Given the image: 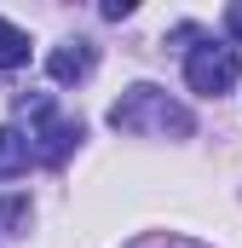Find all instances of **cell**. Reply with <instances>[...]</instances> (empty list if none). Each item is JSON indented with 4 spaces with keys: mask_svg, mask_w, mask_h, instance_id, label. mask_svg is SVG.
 I'll use <instances>...</instances> for the list:
<instances>
[{
    "mask_svg": "<svg viewBox=\"0 0 242 248\" xmlns=\"http://www.w3.org/2000/svg\"><path fill=\"white\" fill-rule=\"evenodd\" d=\"M29 156H35L29 133H23V127H0V179H17V173L29 168Z\"/></svg>",
    "mask_w": 242,
    "mask_h": 248,
    "instance_id": "obj_5",
    "label": "cell"
},
{
    "mask_svg": "<svg viewBox=\"0 0 242 248\" xmlns=\"http://www.w3.org/2000/svg\"><path fill=\"white\" fill-rule=\"evenodd\" d=\"M110 127L116 133H190V110L184 104H173L162 87H150V81H138V87H127L116 104H110Z\"/></svg>",
    "mask_w": 242,
    "mask_h": 248,
    "instance_id": "obj_1",
    "label": "cell"
},
{
    "mask_svg": "<svg viewBox=\"0 0 242 248\" xmlns=\"http://www.w3.org/2000/svg\"><path fill=\"white\" fill-rule=\"evenodd\" d=\"M46 69H52V81H81V75L92 69V46H87V41H63V46H52Z\"/></svg>",
    "mask_w": 242,
    "mask_h": 248,
    "instance_id": "obj_4",
    "label": "cell"
},
{
    "mask_svg": "<svg viewBox=\"0 0 242 248\" xmlns=\"http://www.w3.org/2000/svg\"><path fill=\"white\" fill-rule=\"evenodd\" d=\"M237 75H242L237 46H219V41H202V46H190V58H184V81H190V93H202V98L231 93Z\"/></svg>",
    "mask_w": 242,
    "mask_h": 248,
    "instance_id": "obj_2",
    "label": "cell"
},
{
    "mask_svg": "<svg viewBox=\"0 0 242 248\" xmlns=\"http://www.w3.org/2000/svg\"><path fill=\"white\" fill-rule=\"evenodd\" d=\"M75 139H81V127H75V122H46L41 133H29V144H35V156H41V162H63Z\"/></svg>",
    "mask_w": 242,
    "mask_h": 248,
    "instance_id": "obj_3",
    "label": "cell"
},
{
    "mask_svg": "<svg viewBox=\"0 0 242 248\" xmlns=\"http://www.w3.org/2000/svg\"><path fill=\"white\" fill-rule=\"evenodd\" d=\"M225 29H231V41H242V0L225 6Z\"/></svg>",
    "mask_w": 242,
    "mask_h": 248,
    "instance_id": "obj_7",
    "label": "cell"
},
{
    "mask_svg": "<svg viewBox=\"0 0 242 248\" xmlns=\"http://www.w3.org/2000/svg\"><path fill=\"white\" fill-rule=\"evenodd\" d=\"M17 63H29V35L0 17V69H17Z\"/></svg>",
    "mask_w": 242,
    "mask_h": 248,
    "instance_id": "obj_6",
    "label": "cell"
}]
</instances>
